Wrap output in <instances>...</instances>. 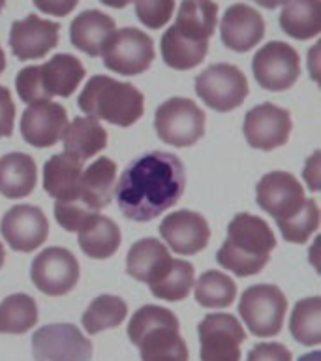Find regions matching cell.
Masks as SVG:
<instances>
[{
	"instance_id": "30bf717a",
	"label": "cell",
	"mask_w": 321,
	"mask_h": 361,
	"mask_svg": "<svg viewBox=\"0 0 321 361\" xmlns=\"http://www.w3.org/2000/svg\"><path fill=\"white\" fill-rule=\"evenodd\" d=\"M252 72L261 89L282 92L291 89L301 75V59L286 42H269L253 55Z\"/></svg>"
},
{
	"instance_id": "603a6c76",
	"label": "cell",
	"mask_w": 321,
	"mask_h": 361,
	"mask_svg": "<svg viewBox=\"0 0 321 361\" xmlns=\"http://www.w3.org/2000/svg\"><path fill=\"white\" fill-rule=\"evenodd\" d=\"M115 180H117V164L107 157H100L89 168L83 169L77 202L98 213L100 209L111 203L115 194Z\"/></svg>"
},
{
	"instance_id": "74e56055",
	"label": "cell",
	"mask_w": 321,
	"mask_h": 361,
	"mask_svg": "<svg viewBox=\"0 0 321 361\" xmlns=\"http://www.w3.org/2000/svg\"><path fill=\"white\" fill-rule=\"evenodd\" d=\"M246 361H291V352L282 343H259L248 352Z\"/></svg>"
},
{
	"instance_id": "6da1fadb",
	"label": "cell",
	"mask_w": 321,
	"mask_h": 361,
	"mask_svg": "<svg viewBox=\"0 0 321 361\" xmlns=\"http://www.w3.org/2000/svg\"><path fill=\"white\" fill-rule=\"evenodd\" d=\"M186 173L171 152L149 151L126 166L115 194L120 213L134 222H149L168 211L184 194Z\"/></svg>"
},
{
	"instance_id": "d4e9b609",
	"label": "cell",
	"mask_w": 321,
	"mask_h": 361,
	"mask_svg": "<svg viewBox=\"0 0 321 361\" xmlns=\"http://www.w3.org/2000/svg\"><path fill=\"white\" fill-rule=\"evenodd\" d=\"M64 154L75 162L83 164L84 160L96 157L107 147V132L96 118L75 117L68 124L64 134Z\"/></svg>"
},
{
	"instance_id": "1f68e13d",
	"label": "cell",
	"mask_w": 321,
	"mask_h": 361,
	"mask_svg": "<svg viewBox=\"0 0 321 361\" xmlns=\"http://www.w3.org/2000/svg\"><path fill=\"white\" fill-rule=\"evenodd\" d=\"M126 314H128V305L124 299H120L118 295L103 293L87 307L81 322H83L84 331L96 335L109 327L120 326L126 320Z\"/></svg>"
},
{
	"instance_id": "ac0fdd59",
	"label": "cell",
	"mask_w": 321,
	"mask_h": 361,
	"mask_svg": "<svg viewBox=\"0 0 321 361\" xmlns=\"http://www.w3.org/2000/svg\"><path fill=\"white\" fill-rule=\"evenodd\" d=\"M61 25L38 16H27L13 21L10 30V49L21 61L44 59L58 44Z\"/></svg>"
},
{
	"instance_id": "bcb514c9",
	"label": "cell",
	"mask_w": 321,
	"mask_h": 361,
	"mask_svg": "<svg viewBox=\"0 0 321 361\" xmlns=\"http://www.w3.org/2000/svg\"><path fill=\"white\" fill-rule=\"evenodd\" d=\"M4 259H6V252H4V247H2V243H0V269H2V265H4Z\"/></svg>"
},
{
	"instance_id": "7402d4cb",
	"label": "cell",
	"mask_w": 321,
	"mask_h": 361,
	"mask_svg": "<svg viewBox=\"0 0 321 361\" xmlns=\"http://www.w3.org/2000/svg\"><path fill=\"white\" fill-rule=\"evenodd\" d=\"M117 30L115 19L103 11H81L70 25V42L75 49L89 56H100L103 47Z\"/></svg>"
},
{
	"instance_id": "ee69618b",
	"label": "cell",
	"mask_w": 321,
	"mask_h": 361,
	"mask_svg": "<svg viewBox=\"0 0 321 361\" xmlns=\"http://www.w3.org/2000/svg\"><path fill=\"white\" fill-rule=\"evenodd\" d=\"M298 361H320V352H312L308 355H301Z\"/></svg>"
},
{
	"instance_id": "44dd1931",
	"label": "cell",
	"mask_w": 321,
	"mask_h": 361,
	"mask_svg": "<svg viewBox=\"0 0 321 361\" xmlns=\"http://www.w3.org/2000/svg\"><path fill=\"white\" fill-rule=\"evenodd\" d=\"M36 73L45 100H51L53 96H61V98L72 96L87 75L84 66L77 56L68 53H58L51 61L36 64Z\"/></svg>"
},
{
	"instance_id": "b9f144b4",
	"label": "cell",
	"mask_w": 321,
	"mask_h": 361,
	"mask_svg": "<svg viewBox=\"0 0 321 361\" xmlns=\"http://www.w3.org/2000/svg\"><path fill=\"white\" fill-rule=\"evenodd\" d=\"M253 2L265 8V10H275L278 6H286L289 0H253Z\"/></svg>"
},
{
	"instance_id": "9c48e42d",
	"label": "cell",
	"mask_w": 321,
	"mask_h": 361,
	"mask_svg": "<svg viewBox=\"0 0 321 361\" xmlns=\"http://www.w3.org/2000/svg\"><path fill=\"white\" fill-rule=\"evenodd\" d=\"M103 66L120 75H139L154 61V42L135 27L115 30L103 47Z\"/></svg>"
},
{
	"instance_id": "4dcf8cb0",
	"label": "cell",
	"mask_w": 321,
	"mask_h": 361,
	"mask_svg": "<svg viewBox=\"0 0 321 361\" xmlns=\"http://www.w3.org/2000/svg\"><path fill=\"white\" fill-rule=\"evenodd\" d=\"M289 331L297 343L315 346L321 343V298L301 299L295 303L289 318Z\"/></svg>"
},
{
	"instance_id": "277c9868",
	"label": "cell",
	"mask_w": 321,
	"mask_h": 361,
	"mask_svg": "<svg viewBox=\"0 0 321 361\" xmlns=\"http://www.w3.org/2000/svg\"><path fill=\"white\" fill-rule=\"evenodd\" d=\"M179 327L171 310L143 305L130 320L128 337L139 348L141 361H188L190 352Z\"/></svg>"
},
{
	"instance_id": "d6a6232c",
	"label": "cell",
	"mask_w": 321,
	"mask_h": 361,
	"mask_svg": "<svg viewBox=\"0 0 321 361\" xmlns=\"http://www.w3.org/2000/svg\"><path fill=\"white\" fill-rule=\"evenodd\" d=\"M194 286V265L186 259H171V264L156 282H152L151 293L163 301H182Z\"/></svg>"
},
{
	"instance_id": "3957f363",
	"label": "cell",
	"mask_w": 321,
	"mask_h": 361,
	"mask_svg": "<svg viewBox=\"0 0 321 361\" xmlns=\"http://www.w3.org/2000/svg\"><path fill=\"white\" fill-rule=\"evenodd\" d=\"M276 248L270 226L256 214L239 213L227 226V237L216 252V262L237 276L258 275Z\"/></svg>"
},
{
	"instance_id": "ffe728a7",
	"label": "cell",
	"mask_w": 321,
	"mask_h": 361,
	"mask_svg": "<svg viewBox=\"0 0 321 361\" xmlns=\"http://www.w3.org/2000/svg\"><path fill=\"white\" fill-rule=\"evenodd\" d=\"M220 36L227 49L246 53L265 36V21L258 10L248 4H233L220 23Z\"/></svg>"
},
{
	"instance_id": "f35d334b",
	"label": "cell",
	"mask_w": 321,
	"mask_h": 361,
	"mask_svg": "<svg viewBox=\"0 0 321 361\" xmlns=\"http://www.w3.org/2000/svg\"><path fill=\"white\" fill-rule=\"evenodd\" d=\"M15 121V104L11 100V92L0 85V137H10L13 134Z\"/></svg>"
},
{
	"instance_id": "cb8c5ba5",
	"label": "cell",
	"mask_w": 321,
	"mask_h": 361,
	"mask_svg": "<svg viewBox=\"0 0 321 361\" xmlns=\"http://www.w3.org/2000/svg\"><path fill=\"white\" fill-rule=\"evenodd\" d=\"M168 247L162 241H156L152 237L141 239L134 243L126 256V271L132 279L139 282H145L151 286L163 275L171 264Z\"/></svg>"
},
{
	"instance_id": "4fadbf2b",
	"label": "cell",
	"mask_w": 321,
	"mask_h": 361,
	"mask_svg": "<svg viewBox=\"0 0 321 361\" xmlns=\"http://www.w3.org/2000/svg\"><path fill=\"white\" fill-rule=\"evenodd\" d=\"M256 202L276 220V224H284L301 213L308 200L303 185L291 173L270 171L256 185Z\"/></svg>"
},
{
	"instance_id": "836d02e7",
	"label": "cell",
	"mask_w": 321,
	"mask_h": 361,
	"mask_svg": "<svg viewBox=\"0 0 321 361\" xmlns=\"http://www.w3.org/2000/svg\"><path fill=\"white\" fill-rule=\"evenodd\" d=\"M196 301L205 309H225L237 298V284L222 271H205L194 284Z\"/></svg>"
},
{
	"instance_id": "ab89813d",
	"label": "cell",
	"mask_w": 321,
	"mask_h": 361,
	"mask_svg": "<svg viewBox=\"0 0 321 361\" xmlns=\"http://www.w3.org/2000/svg\"><path fill=\"white\" fill-rule=\"evenodd\" d=\"M34 6L38 8L42 13L56 17H66L75 10L79 0H32Z\"/></svg>"
},
{
	"instance_id": "d590c367",
	"label": "cell",
	"mask_w": 321,
	"mask_h": 361,
	"mask_svg": "<svg viewBox=\"0 0 321 361\" xmlns=\"http://www.w3.org/2000/svg\"><path fill=\"white\" fill-rule=\"evenodd\" d=\"M135 2V16L146 28L158 30L165 27L173 16L175 0H132Z\"/></svg>"
},
{
	"instance_id": "8d00e7d4",
	"label": "cell",
	"mask_w": 321,
	"mask_h": 361,
	"mask_svg": "<svg viewBox=\"0 0 321 361\" xmlns=\"http://www.w3.org/2000/svg\"><path fill=\"white\" fill-rule=\"evenodd\" d=\"M96 211L81 202H55V219L66 231H79Z\"/></svg>"
},
{
	"instance_id": "5b68a950",
	"label": "cell",
	"mask_w": 321,
	"mask_h": 361,
	"mask_svg": "<svg viewBox=\"0 0 321 361\" xmlns=\"http://www.w3.org/2000/svg\"><path fill=\"white\" fill-rule=\"evenodd\" d=\"M77 106L92 118L115 126H132L145 113V96L137 87L109 75H94L79 94Z\"/></svg>"
},
{
	"instance_id": "484cf974",
	"label": "cell",
	"mask_w": 321,
	"mask_h": 361,
	"mask_svg": "<svg viewBox=\"0 0 321 361\" xmlns=\"http://www.w3.org/2000/svg\"><path fill=\"white\" fill-rule=\"evenodd\" d=\"M38 169L25 152H10L0 158V194L10 200L30 196L36 188Z\"/></svg>"
},
{
	"instance_id": "7c38bea8",
	"label": "cell",
	"mask_w": 321,
	"mask_h": 361,
	"mask_svg": "<svg viewBox=\"0 0 321 361\" xmlns=\"http://www.w3.org/2000/svg\"><path fill=\"white\" fill-rule=\"evenodd\" d=\"M36 361H90L92 343L73 324H49L32 335Z\"/></svg>"
},
{
	"instance_id": "7dc6e473",
	"label": "cell",
	"mask_w": 321,
	"mask_h": 361,
	"mask_svg": "<svg viewBox=\"0 0 321 361\" xmlns=\"http://www.w3.org/2000/svg\"><path fill=\"white\" fill-rule=\"evenodd\" d=\"M4 6H6V0H0V11L4 10Z\"/></svg>"
},
{
	"instance_id": "f6af8a7d",
	"label": "cell",
	"mask_w": 321,
	"mask_h": 361,
	"mask_svg": "<svg viewBox=\"0 0 321 361\" xmlns=\"http://www.w3.org/2000/svg\"><path fill=\"white\" fill-rule=\"evenodd\" d=\"M4 68H6V55H4V51H2V47H0V73L4 72Z\"/></svg>"
},
{
	"instance_id": "7a4b0ae2",
	"label": "cell",
	"mask_w": 321,
	"mask_h": 361,
	"mask_svg": "<svg viewBox=\"0 0 321 361\" xmlns=\"http://www.w3.org/2000/svg\"><path fill=\"white\" fill-rule=\"evenodd\" d=\"M216 23L218 4L214 0H182L173 27L162 36L163 62L179 72L199 66L207 56Z\"/></svg>"
},
{
	"instance_id": "d6986e66",
	"label": "cell",
	"mask_w": 321,
	"mask_h": 361,
	"mask_svg": "<svg viewBox=\"0 0 321 361\" xmlns=\"http://www.w3.org/2000/svg\"><path fill=\"white\" fill-rule=\"evenodd\" d=\"M160 235L180 256L201 252L208 245L210 230L205 216L196 211H173L160 224Z\"/></svg>"
},
{
	"instance_id": "52a82bcc",
	"label": "cell",
	"mask_w": 321,
	"mask_h": 361,
	"mask_svg": "<svg viewBox=\"0 0 321 361\" xmlns=\"http://www.w3.org/2000/svg\"><path fill=\"white\" fill-rule=\"evenodd\" d=\"M158 137L173 147H190L205 134V111L190 98H169L154 115Z\"/></svg>"
},
{
	"instance_id": "9a60e30c",
	"label": "cell",
	"mask_w": 321,
	"mask_h": 361,
	"mask_svg": "<svg viewBox=\"0 0 321 361\" xmlns=\"http://www.w3.org/2000/svg\"><path fill=\"white\" fill-rule=\"evenodd\" d=\"M293 130L291 115L284 107L275 104H259L252 107L242 123V134L248 145L259 151H272L286 145Z\"/></svg>"
},
{
	"instance_id": "f1b7e54d",
	"label": "cell",
	"mask_w": 321,
	"mask_h": 361,
	"mask_svg": "<svg viewBox=\"0 0 321 361\" xmlns=\"http://www.w3.org/2000/svg\"><path fill=\"white\" fill-rule=\"evenodd\" d=\"M280 27L295 39L315 38L321 32V0H289L280 13Z\"/></svg>"
},
{
	"instance_id": "f546056e",
	"label": "cell",
	"mask_w": 321,
	"mask_h": 361,
	"mask_svg": "<svg viewBox=\"0 0 321 361\" xmlns=\"http://www.w3.org/2000/svg\"><path fill=\"white\" fill-rule=\"evenodd\" d=\"M38 322V305L28 293H11L0 303V333L23 335Z\"/></svg>"
},
{
	"instance_id": "8fae6325",
	"label": "cell",
	"mask_w": 321,
	"mask_h": 361,
	"mask_svg": "<svg viewBox=\"0 0 321 361\" xmlns=\"http://www.w3.org/2000/svg\"><path fill=\"white\" fill-rule=\"evenodd\" d=\"M201 361H241V344L246 331L235 316L225 312L207 314L197 326Z\"/></svg>"
},
{
	"instance_id": "4316f807",
	"label": "cell",
	"mask_w": 321,
	"mask_h": 361,
	"mask_svg": "<svg viewBox=\"0 0 321 361\" xmlns=\"http://www.w3.org/2000/svg\"><path fill=\"white\" fill-rule=\"evenodd\" d=\"M83 175V164L75 162L66 154H53L44 166V188L56 202H75L79 196V183Z\"/></svg>"
},
{
	"instance_id": "7bdbcfd3",
	"label": "cell",
	"mask_w": 321,
	"mask_h": 361,
	"mask_svg": "<svg viewBox=\"0 0 321 361\" xmlns=\"http://www.w3.org/2000/svg\"><path fill=\"white\" fill-rule=\"evenodd\" d=\"M100 2L101 4L109 6V8H117V10H120V8H126L132 0H100Z\"/></svg>"
},
{
	"instance_id": "e575fe53",
	"label": "cell",
	"mask_w": 321,
	"mask_h": 361,
	"mask_svg": "<svg viewBox=\"0 0 321 361\" xmlns=\"http://www.w3.org/2000/svg\"><path fill=\"white\" fill-rule=\"evenodd\" d=\"M317 226H320V209H317L315 200L308 197V202H306L303 211L295 214L287 222H284V224H278V228H280L282 237L286 241L295 243V245H303L317 230Z\"/></svg>"
},
{
	"instance_id": "5bb4252c",
	"label": "cell",
	"mask_w": 321,
	"mask_h": 361,
	"mask_svg": "<svg viewBox=\"0 0 321 361\" xmlns=\"http://www.w3.org/2000/svg\"><path fill=\"white\" fill-rule=\"evenodd\" d=\"M79 264L70 250L62 247H49L32 259L30 279L34 286L45 295H66L79 281Z\"/></svg>"
},
{
	"instance_id": "8992f818",
	"label": "cell",
	"mask_w": 321,
	"mask_h": 361,
	"mask_svg": "<svg viewBox=\"0 0 321 361\" xmlns=\"http://www.w3.org/2000/svg\"><path fill=\"white\" fill-rule=\"evenodd\" d=\"M287 299L275 284H256L244 290L239 301V314L248 331L256 337H275L282 331Z\"/></svg>"
},
{
	"instance_id": "e0dca14e",
	"label": "cell",
	"mask_w": 321,
	"mask_h": 361,
	"mask_svg": "<svg viewBox=\"0 0 321 361\" xmlns=\"http://www.w3.org/2000/svg\"><path fill=\"white\" fill-rule=\"evenodd\" d=\"M66 126V107L51 100L28 104L21 117L23 140L38 149L56 145L62 140Z\"/></svg>"
},
{
	"instance_id": "83f0119b",
	"label": "cell",
	"mask_w": 321,
	"mask_h": 361,
	"mask_svg": "<svg viewBox=\"0 0 321 361\" xmlns=\"http://www.w3.org/2000/svg\"><path fill=\"white\" fill-rule=\"evenodd\" d=\"M77 243L89 258L107 259L120 247V230L111 219L96 213L77 231Z\"/></svg>"
},
{
	"instance_id": "ba28073f",
	"label": "cell",
	"mask_w": 321,
	"mask_h": 361,
	"mask_svg": "<svg viewBox=\"0 0 321 361\" xmlns=\"http://www.w3.org/2000/svg\"><path fill=\"white\" fill-rule=\"evenodd\" d=\"M246 75L233 64L218 62L203 70L196 78V94L214 111L227 113L246 100Z\"/></svg>"
},
{
	"instance_id": "60d3db41",
	"label": "cell",
	"mask_w": 321,
	"mask_h": 361,
	"mask_svg": "<svg viewBox=\"0 0 321 361\" xmlns=\"http://www.w3.org/2000/svg\"><path fill=\"white\" fill-rule=\"evenodd\" d=\"M303 175L306 183H308L310 190L315 192L320 188V152L312 154V158L306 162V168H304Z\"/></svg>"
},
{
	"instance_id": "2e32d148",
	"label": "cell",
	"mask_w": 321,
	"mask_h": 361,
	"mask_svg": "<svg viewBox=\"0 0 321 361\" xmlns=\"http://www.w3.org/2000/svg\"><path fill=\"white\" fill-rule=\"evenodd\" d=\"M0 231L10 248L17 252H34L47 241L49 222L42 209L25 203L6 211L0 222Z\"/></svg>"
}]
</instances>
